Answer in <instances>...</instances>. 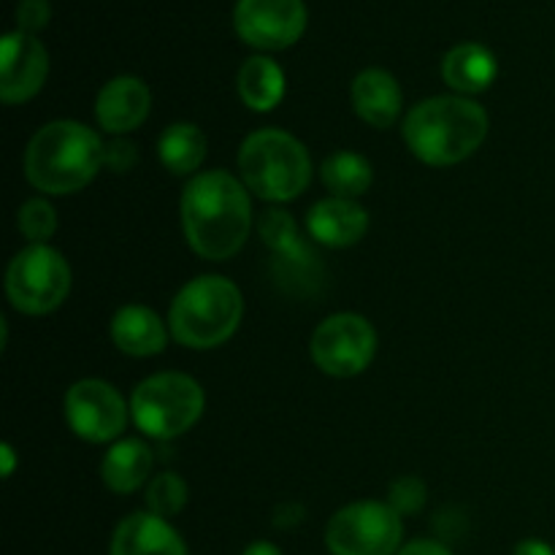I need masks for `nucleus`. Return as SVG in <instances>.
Segmentation results:
<instances>
[{
    "label": "nucleus",
    "mask_w": 555,
    "mask_h": 555,
    "mask_svg": "<svg viewBox=\"0 0 555 555\" xmlns=\"http://www.w3.org/2000/svg\"><path fill=\"white\" fill-rule=\"evenodd\" d=\"M179 215L188 247L198 258L222 263L247 244L253 231V193L242 179L222 168L195 173L184 184Z\"/></svg>",
    "instance_id": "1"
},
{
    "label": "nucleus",
    "mask_w": 555,
    "mask_h": 555,
    "mask_svg": "<svg viewBox=\"0 0 555 555\" xmlns=\"http://www.w3.org/2000/svg\"><path fill=\"white\" fill-rule=\"evenodd\" d=\"M488 112L466 95L426 98L404 117V144L421 163L448 168L464 163L486 144Z\"/></svg>",
    "instance_id": "2"
},
{
    "label": "nucleus",
    "mask_w": 555,
    "mask_h": 555,
    "mask_svg": "<svg viewBox=\"0 0 555 555\" xmlns=\"http://www.w3.org/2000/svg\"><path fill=\"white\" fill-rule=\"evenodd\" d=\"M106 141L76 119H54L36 130L25 150V177L38 193L70 195L103 168Z\"/></svg>",
    "instance_id": "3"
},
{
    "label": "nucleus",
    "mask_w": 555,
    "mask_h": 555,
    "mask_svg": "<svg viewBox=\"0 0 555 555\" xmlns=\"http://www.w3.org/2000/svg\"><path fill=\"white\" fill-rule=\"evenodd\" d=\"M244 296L228 276L204 274L190 280L168 309L171 336L188 350H215L238 331Z\"/></svg>",
    "instance_id": "4"
},
{
    "label": "nucleus",
    "mask_w": 555,
    "mask_h": 555,
    "mask_svg": "<svg viewBox=\"0 0 555 555\" xmlns=\"http://www.w3.org/2000/svg\"><path fill=\"white\" fill-rule=\"evenodd\" d=\"M236 160L244 188L269 204L296 201L312 182V157L287 130H255L244 139Z\"/></svg>",
    "instance_id": "5"
},
{
    "label": "nucleus",
    "mask_w": 555,
    "mask_h": 555,
    "mask_svg": "<svg viewBox=\"0 0 555 555\" xmlns=\"http://www.w3.org/2000/svg\"><path fill=\"white\" fill-rule=\"evenodd\" d=\"M206 410L204 388L182 372H160L141 379L130 396V417L146 437L177 439L201 421Z\"/></svg>",
    "instance_id": "6"
},
{
    "label": "nucleus",
    "mask_w": 555,
    "mask_h": 555,
    "mask_svg": "<svg viewBox=\"0 0 555 555\" xmlns=\"http://www.w3.org/2000/svg\"><path fill=\"white\" fill-rule=\"evenodd\" d=\"M70 293V266L60 249L49 244H27L5 269V296L22 314H49L65 304Z\"/></svg>",
    "instance_id": "7"
},
{
    "label": "nucleus",
    "mask_w": 555,
    "mask_h": 555,
    "mask_svg": "<svg viewBox=\"0 0 555 555\" xmlns=\"http://www.w3.org/2000/svg\"><path fill=\"white\" fill-rule=\"evenodd\" d=\"M331 555H396L404 547V518L388 502H352L325 526Z\"/></svg>",
    "instance_id": "8"
},
{
    "label": "nucleus",
    "mask_w": 555,
    "mask_h": 555,
    "mask_svg": "<svg viewBox=\"0 0 555 555\" xmlns=\"http://www.w3.org/2000/svg\"><path fill=\"white\" fill-rule=\"evenodd\" d=\"M309 350L320 372L350 379L372 366L377 356V331L363 314L336 312L314 328Z\"/></svg>",
    "instance_id": "9"
},
{
    "label": "nucleus",
    "mask_w": 555,
    "mask_h": 555,
    "mask_svg": "<svg viewBox=\"0 0 555 555\" xmlns=\"http://www.w3.org/2000/svg\"><path fill=\"white\" fill-rule=\"evenodd\" d=\"M65 423L90 444L117 442L130 421V404L106 379L87 377L68 388L63 399Z\"/></svg>",
    "instance_id": "10"
},
{
    "label": "nucleus",
    "mask_w": 555,
    "mask_h": 555,
    "mask_svg": "<svg viewBox=\"0 0 555 555\" xmlns=\"http://www.w3.org/2000/svg\"><path fill=\"white\" fill-rule=\"evenodd\" d=\"M304 0H238L233 27L244 43L260 52H280L293 47L307 30Z\"/></svg>",
    "instance_id": "11"
},
{
    "label": "nucleus",
    "mask_w": 555,
    "mask_h": 555,
    "mask_svg": "<svg viewBox=\"0 0 555 555\" xmlns=\"http://www.w3.org/2000/svg\"><path fill=\"white\" fill-rule=\"evenodd\" d=\"M49 76V52L36 36L11 30L0 41V98L9 106L27 103L43 90Z\"/></svg>",
    "instance_id": "12"
},
{
    "label": "nucleus",
    "mask_w": 555,
    "mask_h": 555,
    "mask_svg": "<svg viewBox=\"0 0 555 555\" xmlns=\"http://www.w3.org/2000/svg\"><path fill=\"white\" fill-rule=\"evenodd\" d=\"M152 112V90L139 76H117L106 81L95 98V119L103 133L128 135L146 122Z\"/></svg>",
    "instance_id": "13"
},
{
    "label": "nucleus",
    "mask_w": 555,
    "mask_h": 555,
    "mask_svg": "<svg viewBox=\"0 0 555 555\" xmlns=\"http://www.w3.org/2000/svg\"><path fill=\"white\" fill-rule=\"evenodd\" d=\"M108 555H190V551L171 520L141 509L119 520L108 542Z\"/></svg>",
    "instance_id": "14"
},
{
    "label": "nucleus",
    "mask_w": 555,
    "mask_h": 555,
    "mask_svg": "<svg viewBox=\"0 0 555 555\" xmlns=\"http://www.w3.org/2000/svg\"><path fill=\"white\" fill-rule=\"evenodd\" d=\"M108 336L122 356L152 358L166 350L171 328H168V320H163L155 309L144 304H125L114 312Z\"/></svg>",
    "instance_id": "15"
},
{
    "label": "nucleus",
    "mask_w": 555,
    "mask_h": 555,
    "mask_svg": "<svg viewBox=\"0 0 555 555\" xmlns=\"http://www.w3.org/2000/svg\"><path fill=\"white\" fill-rule=\"evenodd\" d=\"M366 231L369 211L358 201L328 195L307 211V233L323 247H352L366 236Z\"/></svg>",
    "instance_id": "16"
},
{
    "label": "nucleus",
    "mask_w": 555,
    "mask_h": 555,
    "mask_svg": "<svg viewBox=\"0 0 555 555\" xmlns=\"http://www.w3.org/2000/svg\"><path fill=\"white\" fill-rule=\"evenodd\" d=\"M350 98L358 117L377 130L396 125L401 108H404V92H401L396 76L385 68L361 70L352 81Z\"/></svg>",
    "instance_id": "17"
},
{
    "label": "nucleus",
    "mask_w": 555,
    "mask_h": 555,
    "mask_svg": "<svg viewBox=\"0 0 555 555\" xmlns=\"http://www.w3.org/2000/svg\"><path fill=\"white\" fill-rule=\"evenodd\" d=\"M152 466H155V455L144 439H117L101 461V480L112 493L128 496L150 486Z\"/></svg>",
    "instance_id": "18"
},
{
    "label": "nucleus",
    "mask_w": 555,
    "mask_h": 555,
    "mask_svg": "<svg viewBox=\"0 0 555 555\" xmlns=\"http://www.w3.org/2000/svg\"><path fill=\"white\" fill-rule=\"evenodd\" d=\"M499 60L488 47L477 41L459 43L442 60V79L455 95H477L496 81Z\"/></svg>",
    "instance_id": "19"
},
{
    "label": "nucleus",
    "mask_w": 555,
    "mask_h": 555,
    "mask_svg": "<svg viewBox=\"0 0 555 555\" xmlns=\"http://www.w3.org/2000/svg\"><path fill=\"white\" fill-rule=\"evenodd\" d=\"M236 92L249 112H274L285 98V70L266 54H253L238 68Z\"/></svg>",
    "instance_id": "20"
},
{
    "label": "nucleus",
    "mask_w": 555,
    "mask_h": 555,
    "mask_svg": "<svg viewBox=\"0 0 555 555\" xmlns=\"http://www.w3.org/2000/svg\"><path fill=\"white\" fill-rule=\"evenodd\" d=\"M157 157L173 177H195L206 160V135L193 122H173L157 139Z\"/></svg>",
    "instance_id": "21"
},
{
    "label": "nucleus",
    "mask_w": 555,
    "mask_h": 555,
    "mask_svg": "<svg viewBox=\"0 0 555 555\" xmlns=\"http://www.w3.org/2000/svg\"><path fill=\"white\" fill-rule=\"evenodd\" d=\"M320 179H323L328 193L336 195V198L358 201L363 193H369V188H372L374 168L372 163L363 155H358V152L341 150L325 157L323 166H320Z\"/></svg>",
    "instance_id": "22"
},
{
    "label": "nucleus",
    "mask_w": 555,
    "mask_h": 555,
    "mask_svg": "<svg viewBox=\"0 0 555 555\" xmlns=\"http://www.w3.org/2000/svg\"><path fill=\"white\" fill-rule=\"evenodd\" d=\"M188 482H184L177 472H160V475L152 477L150 486L144 488L146 509H150L152 515H157V518L166 520L177 518V515L182 513L184 504H188Z\"/></svg>",
    "instance_id": "23"
},
{
    "label": "nucleus",
    "mask_w": 555,
    "mask_h": 555,
    "mask_svg": "<svg viewBox=\"0 0 555 555\" xmlns=\"http://www.w3.org/2000/svg\"><path fill=\"white\" fill-rule=\"evenodd\" d=\"M260 236L280 258L301 260L307 255L301 238H298L296 220L282 209L263 211V217H260Z\"/></svg>",
    "instance_id": "24"
},
{
    "label": "nucleus",
    "mask_w": 555,
    "mask_h": 555,
    "mask_svg": "<svg viewBox=\"0 0 555 555\" xmlns=\"http://www.w3.org/2000/svg\"><path fill=\"white\" fill-rule=\"evenodd\" d=\"M16 228L30 244H49V238L57 233V211L41 195L27 198L16 211Z\"/></svg>",
    "instance_id": "25"
},
{
    "label": "nucleus",
    "mask_w": 555,
    "mask_h": 555,
    "mask_svg": "<svg viewBox=\"0 0 555 555\" xmlns=\"http://www.w3.org/2000/svg\"><path fill=\"white\" fill-rule=\"evenodd\" d=\"M428 502V488L421 477L415 475H404L399 480L390 482L388 488V504L406 518V515H417Z\"/></svg>",
    "instance_id": "26"
},
{
    "label": "nucleus",
    "mask_w": 555,
    "mask_h": 555,
    "mask_svg": "<svg viewBox=\"0 0 555 555\" xmlns=\"http://www.w3.org/2000/svg\"><path fill=\"white\" fill-rule=\"evenodd\" d=\"M139 163V146L128 139V135H112L106 141V152H103V168L114 173L133 171Z\"/></svg>",
    "instance_id": "27"
},
{
    "label": "nucleus",
    "mask_w": 555,
    "mask_h": 555,
    "mask_svg": "<svg viewBox=\"0 0 555 555\" xmlns=\"http://www.w3.org/2000/svg\"><path fill=\"white\" fill-rule=\"evenodd\" d=\"M14 16L16 30L27 33V36H36L52 20V5H49V0H20Z\"/></svg>",
    "instance_id": "28"
},
{
    "label": "nucleus",
    "mask_w": 555,
    "mask_h": 555,
    "mask_svg": "<svg viewBox=\"0 0 555 555\" xmlns=\"http://www.w3.org/2000/svg\"><path fill=\"white\" fill-rule=\"evenodd\" d=\"M396 555H453V551L439 540H412L404 542V547Z\"/></svg>",
    "instance_id": "29"
},
{
    "label": "nucleus",
    "mask_w": 555,
    "mask_h": 555,
    "mask_svg": "<svg viewBox=\"0 0 555 555\" xmlns=\"http://www.w3.org/2000/svg\"><path fill=\"white\" fill-rule=\"evenodd\" d=\"M304 520V509L298 504H282L274 515V526L276 529H293Z\"/></svg>",
    "instance_id": "30"
},
{
    "label": "nucleus",
    "mask_w": 555,
    "mask_h": 555,
    "mask_svg": "<svg viewBox=\"0 0 555 555\" xmlns=\"http://www.w3.org/2000/svg\"><path fill=\"white\" fill-rule=\"evenodd\" d=\"M513 555H555V547L547 545L545 540L529 537V540H524V542H518V545H515Z\"/></svg>",
    "instance_id": "31"
},
{
    "label": "nucleus",
    "mask_w": 555,
    "mask_h": 555,
    "mask_svg": "<svg viewBox=\"0 0 555 555\" xmlns=\"http://www.w3.org/2000/svg\"><path fill=\"white\" fill-rule=\"evenodd\" d=\"M242 555H285V553H282L274 542L258 540V542H249V545L244 547Z\"/></svg>",
    "instance_id": "32"
},
{
    "label": "nucleus",
    "mask_w": 555,
    "mask_h": 555,
    "mask_svg": "<svg viewBox=\"0 0 555 555\" xmlns=\"http://www.w3.org/2000/svg\"><path fill=\"white\" fill-rule=\"evenodd\" d=\"M0 455H3V477H11L14 475V464H16V455H14V448L11 444H3L0 448Z\"/></svg>",
    "instance_id": "33"
}]
</instances>
